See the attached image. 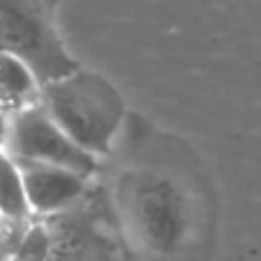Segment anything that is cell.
<instances>
[{
  "instance_id": "cell-6",
  "label": "cell",
  "mask_w": 261,
  "mask_h": 261,
  "mask_svg": "<svg viewBox=\"0 0 261 261\" xmlns=\"http://www.w3.org/2000/svg\"><path fill=\"white\" fill-rule=\"evenodd\" d=\"M41 99V83L21 58L0 53V113L5 117L23 113Z\"/></svg>"
},
{
  "instance_id": "cell-7",
  "label": "cell",
  "mask_w": 261,
  "mask_h": 261,
  "mask_svg": "<svg viewBox=\"0 0 261 261\" xmlns=\"http://www.w3.org/2000/svg\"><path fill=\"white\" fill-rule=\"evenodd\" d=\"M0 218H14V220L32 218L21 172L5 151H0Z\"/></svg>"
},
{
  "instance_id": "cell-4",
  "label": "cell",
  "mask_w": 261,
  "mask_h": 261,
  "mask_svg": "<svg viewBox=\"0 0 261 261\" xmlns=\"http://www.w3.org/2000/svg\"><path fill=\"white\" fill-rule=\"evenodd\" d=\"M0 151L7 153L16 165L67 167L87 179L99 172V158L73 144L41 103L7 119V133Z\"/></svg>"
},
{
  "instance_id": "cell-8",
  "label": "cell",
  "mask_w": 261,
  "mask_h": 261,
  "mask_svg": "<svg viewBox=\"0 0 261 261\" xmlns=\"http://www.w3.org/2000/svg\"><path fill=\"white\" fill-rule=\"evenodd\" d=\"M50 259V234L44 220L35 218L30 229L25 231L21 245L12 261H48Z\"/></svg>"
},
{
  "instance_id": "cell-10",
  "label": "cell",
  "mask_w": 261,
  "mask_h": 261,
  "mask_svg": "<svg viewBox=\"0 0 261 261\" xmlns=\"http://www.w3.org/2000/svg\"><path fill=\"white\" fill-rule=\"evenodd\" d=\"M0 261H5V254H3V248H0Z\"/></svg>"
},
{
  "instance_id": "cell-2",
  "label": "cell",
  "mask_w": 261,
  "mask_h": 261,
  "mask_svg": "<svg viewBox=\"0 0 261 261\" xmlns=\"http://www.w3.org/2000/svg\"><path fill=\"white\" fill-rule=\"evenodd\" d=\"M62 0H0V53L21 58L41 85L78 71L58 30Z\"/></svg>"
},
{
  "instance_id": "cell-3",
  "label": "cell",
  "mask_w": 261,
  "mask_h": 261,
  "mask_svg": "<svg viewBox=\"0 0 261 261\" xmlns=\"http://www.w3.org/2000/svg\"><path fill=\"white\" fill-rule=\"evenodd\" d=\"M50 234L48 261H124L126 243L110 195L90 186L85 197L58 216L44 218Z\"/></svg>"
},
{
  "instance_id": "cell-9",
  "label": "cell",
  "mask_w": 261,
  "mask_h": 261,
  "mask_svg": "<svg viewBox=\"0 0 261 261\" xmlns=\"http://www.w3.org/2000/svg\"><path fill=\"white\" fill-rule=\"evenodd\" d=\"M5 133H7V117L0 113V149H3V142H5Z\"/></svg>"
},
{
  "instance_id": "cell-5",
  "label": "cell",
  "mask_w": 261,
  "mask_h": 261,
  "mask_svg": "<svg viewBox=\"0 0 261 261\" xmlns=\"http://www.w3.org/2000/svg\"><path fill=\"white\" fill-rule=\"evenodd\" d=\"M32 218H50L78 204L90 190L92 179L67 167L55 165H16Z\"/></svg>"
},
{
  "instance_id": "cell-1",
  "label": "cell",
  "mask_w": 261,
  "mask_h": 261,
  "mask_svg": "<svg viewBox=\"0 0 261 261\" xmlns=\"http://www.w3.org/2000/svg\"><path fill=\"white\" fill-rule=\"evenodd\" d=\"M39 103L73 144L94 158L110 151L126 110L113 83L90 69L41 85Z\"/></svg>"
}]
</instances>
